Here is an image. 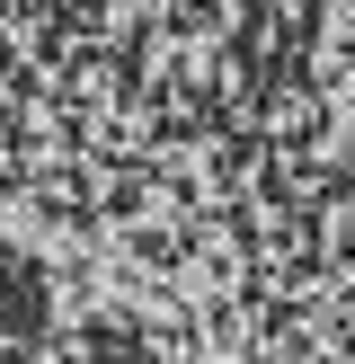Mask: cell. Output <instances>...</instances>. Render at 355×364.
Instances as JSON below:
<instances>
[{
	"instance_id": "obj_2",
	"label": "cell",
	"mask_w": 355,
	"mask_h": 364,
	"mask_svg": "<svg viewBox=\"0 0 355 364\" xmlns=\"http://www.w3.org/2000/svg\"><path fill=\"white\" fill-rule=\"evenodd\" d=\"M62 364H160L151 347H142L133 329H106V320H89V329H71V347Z\"/></svg>"
},
{
	"instance_id": "obj_1",
	"label": "cell",
	"mask_w": 355,
	"mask_h": 364,
	"mask_svg": "<svg viewBox=\"0 0 355 364\" xmlns=\"http://www.w3.org/2000/svg\"><path fill=\"white\" fill-rule=\"evenodd\" d=\"M45 329V276L18 249H0V338H36Z\"/></svg>"
}]
</instances>
